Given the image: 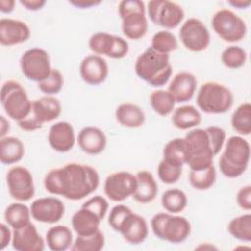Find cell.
<instances>
[{
  "label": "cell",
  "instance_id": "36",
  "mask_svg": "<svg viewBox=\"0 0 251 251\" xmlns=\"http://www.w3.org/2000/svg\"><path fill=\"white\" fill-rule=\"evenodd\" d=\"M227 231L242 242L251 241V215L249 213L233 218L227 225Z\"/></svg>",
  "mask_w": 251,
  "mask_h": 251
},
{
  "label": "cell",
  "instance_id": "45",
  "mask_svg": "<svg viewBox=\"0 0 251 251\" xmlns=\"http://www.w3.org/2000/svg\"><path fill=\"white\" fill-rule=\"evenodd\" d=\"M236 203L242 210H251V185H245L237 191Z\"/></svg>",
  "mask_w": 251,
  "mask_h": 251
},
{
  "label": "cell",
  "instance_id": "46",
  "mask_svg": "<svg viewBox=\"0 0 251 251\" xmlns=\"http://www.w3.org/2000/svg\"><path fill=\"white\" fill-rule=\"evenodd\" d=\"M12 236H13V231L9 228V226L1 223L0 224V244H1V249L4 250L11 242H12Z\"/></svg>",
  "mask_w": 251,
  "mask_h": 251
},
{
  "label": "cell",
  "instance_id": "48",
  "mask_svg": "<svg viewBox=\"0 0 251 251\" xmlns=\"http://www.w3.org/2000/svg\"><path fill=\"white\" fill-rule=\"evenodd\" d=\"M69 3L77 9H88L102 3L100 0H71Z\"/></svg>",
  "mask_w": 251,
  "mask_h": 251
},
{
  "label": "cell",
  "instance_id": "33",
  "mask_svg": "<svg viewBox=\"0 0 251 251\" xmlns=\"http://www.w3.org/2000/svg\"><path fill=\"white\" fill-rule=\"evenodd\" d=\"M231 126L240 136L251 133V105L248 102L240 104L231 115Z\"/></svg>",
  "mask_w": 251,
  "mask_h": 251
},
{
  "label": "cell",
  "instance_id": "38",
  "mask_svg": "<svg viewBox=\"0 0 251 251\" xmlns=\"http://www.w3.org/2000/svg\"><path fill=\"white\" fill-rule=\"evenodd\" d=\"M105 245L104 233L99 229L89 236L77 235L71 249L73 251H100Z\"/></svg>",
  "mask_w": 251,
  "mask_h": 251
},
{
  "label": "cell",
  "instance_id": "14",
  "mask_svg": "<svg viewBox=\"0 0 251 251\" xmlns=\"http://www.w3.org/2000/svg\"><path fill=\"white\" fill-rule=\"evenodd\" d=\"M88 46L95 55H105L111 59H123L129 51L128 42L125 38L104 31L93 33Z\"/></svg>",
  "mask_w": 251,
  "mask_h": 251
},
{
  "label": "cell",
  "instance_id": "29",
  "mask_svg": "<svg viewBox=\"0 0 251 251\" xmlns=\"http://www.w3.org/2000/svg\"><path fill=\"white\" fill-rule=\"evenodd\" d=\"M45 242L52 251H65L73 245V232L67 226H54L47 230Z\"/></svg>",
  "mask_w": 251,
  "mask_h": 251
},
{
  "label": "cell",
  "instance_id": "51",
  "mask_svg": "<svg viewBox=\"0 0 251 251\" xmlns=\"http://www.w3.org/2000/svg\"><path fill=\"white\" fill-rule=\"evenodd\" d=\"M227 3L236 9H247L251 5V1L249 0H230L227 1Z\"/></svg>",
  "mask_w": 251,
  "mask_h": 251
},
{
  "label": "cell",
  "instance_id": "16",
  "mask_svg": "<svg viewBox=\"0 0 251 251\" xmlns=\"http://www.w3.org/2000/svg\"><path fill=\"white\" fill-rule=\"evenodd\" d=\"M137 185L135 175L121 171L109 175L104 182L105 195L114 202H123L132 196Z\"/></svg>",
  "mask_w": 251,
  "mask_h": 251
},
{
  "label": "cell",
  "instance_id": "43",
  "mask_svg": "<svg viewBox=\"0 0 251 251\" xmlns=\"http://www.w3.org/2000/svg\"><path fill=\"white\" fill-rule=\"evenodd\" d=\"M131 213H132L131 209L126 205L119 204V205L114 206L111 209L109 217H108L109 226L112 227V229L119 232L124 222Z\"/></svg>",
  "mask_w": 251,
  "mask_h": 251
},
{
  "label": "cell",
  "instance_id": "10",
  "mask_svg": "<svg viewBox=\"0 0 251 251\" xmlns=\"http://www.w3.org/2000/svg\"><path fill=\"white\" fill-rule=\"evenodd\" d=\"M211 23L215 33L226 42H238L245 37L247 32V26L243 19L229 9L217 11Z\"/></svg>",
  "mask_w": 251,
  "mask_h": 251
},
{
  "label": "cell",
  "instance_id": "44",
  "mask_svg": "<svg viewBox=\"0 0 251 251\" xmlns=\"http://www.w3.org/2000/svg\"><path fill=\"white\" fill-rule=\"evenodd\" d=\"M83 207L93 211L101 220H103L108 212L109 204L105 197L101 195H95L86 200L83 204Z\"/></svg>",
  "mask_w": 251,
  "mask_h": 251
},
{
  "label": "cell",
  "instance_id": "4",
  "mask_svg": "<svg viewBox=\"0 0 251 251\" xmlns=\"http://www.w3.org/2000/svg\"><path fill=\"white\" fill-rule=\"evenodd\" d=\"M233 101L234 96L231 90L216 81L203 83L196 96L198 108L206 114H224L230 110Z\"/></svg>",
  "mask_w": 251,
  "mask_h": 251
},
{
  "label": "cell",
  "instance_id": "5",
  "mask_svg": "<svg viewBox=\"0 0 251 251\" xmlns=\"http://www.w3.org/2000/svg\"><path fill=\"white\" fill-rule=\"evenodd\" d=\"M150 225L156 237L173 244L183 242L191 232V225L185 217L168 212L155 214Z\"/></svg>",
  "mask_w": 251,
  "mask_h": 251
},
{
  "label": "cell",
  "instance_id": "3",
  "mask_svg": "<svg viewBox=\"0 0 251 251\" xmlns=\"http://www.w3.org/2000/svg\"><path fill=\"white\" fill-rule=\"evenodd\" d=\"M249 160V142L240 135L230 136L226 141L224 152L219 160L220 171L228 178L238 177L245 173Z\"/></svg>",
  "mask_w": 251,
  "mask_h": 251
},
{
  "label": "cell",
  "instance_id": "6",
  "mask_svg": "<svg viewBox=\"0 0 251 251\" xmlns=\"http://www.w3.org/2000/svg\"><path fill=\"white\" fill-rule=\"evenodd\" d=\"M188 150L186 165L190 170H203L213 165L217 155L207 129L193 128L184 136Z\"/></svg>",
  "mask_w": 251,
  "mask_h": 251
},
{
  "label": "cell",
  "instance_id": "2",
  "mask_svg": "<svg viewBox=\"0 0 251 251\" xmlns=\"http://www.w3.org/2000/svg\"><path fill=\"white\" fill-rule=\"evenodd\" d=\"M134 71L136 75L149 85L164 86L170 80L173 73L170 55L159 53L150 46L137 57Z\"/></svg>",
  "mask_w": 251,
  "mask_h": 251
},
{
  "label": "cell",
  "instance_id": "34",
  "mask_svg": "<svg viewBox=\"0 0 251 251\" xmlns=\"http://www.w3.org/2000/svg\"><path fill=\"white\" fill-rule=\"evenodd\" d=\"M161 204L166 212L171 214H178L186 208L187 196L178 188L167 189L162 194Z\"/></svg>",
  "mask_w": 251,
  "mask_h": 251
},
{
  "label": "cell",
  "instance_id": "50",
  "mask_svg": "<svg viewBox=\"0 0 251 251\" xmlns=\"http://www.w3.org/2000/svg\"><path fill=\"white\" fill-rule=\"evenodd\" d=\"M10 130V123L9 121L4 117L1 116L0 117V137H5L6 134L9 132Z\"/></svg>",
  "mask_w": 251,
  "mask_h": 251
},
{
  "label": "cell",
  "instance_id": "15",
  "mask_svg": "<svg viewBox=\"0 0 251 251\" xmlns=\"http://www.w3.org/2000/svg\"><path fill=\"white\" fill-rule=\"evenodd\" d=\"M179 39L187 50L202 52L209 46L211 36L209 29L202 21L190 18L180 26Z\"/></svg>",
  "mask_w": 251,
  "mask_h": 251
},
{
  "label": "cell",
  "instance_id": "13",
  "mask_svg": "<svg viewBox=\"0 0 251 251\" xmlns=\"http://www.w3.org/2000/svg\"><path fill=\"white\" fill-rule=\"evenodd\" d=\"M6 183L9 194L19 202L29 201L35 193L33 176L28 169L14 166L6 174Z\"/></svg>",
  "mask_w": 251,
  "mask_h": 251
},
{
  "label": "cell",
  "instance_id": "28",
  "mask_svg": "<svg viewBox=\"0 0 251 251\" xmlns=\"http://www.w3.org/2000/svg\"><path fill=\"white\" fill-rule=\"evenodd\" d=\"M25 155L23 141L15 136H5L0 139V161L4 165L20 162Z\"/></svg>",
  "mask_w": 251,
  "mask_h": 251
},
{
  "label": "cell",
  "instance_id": "49",
  "mask_svg": "<svg viewBox=\"0 0 251 251\" xmlns=\"http://www.w3.org/2000/svg\"><path fill=\"white\" fill-rule=\"evenodd\" d=\"M16 2L14 0H1L0 1V11L4 14H10L15 9Z\"/></svg>",
  "mask_w": 251,
  "mask_h": 251
},
{
  "label": "cell",
  "instance_id": "30",
  "mask_svg": "<svg viewBox=\"0 0 251 251\" xmlns=\"http://www.w3.org/2000/svg\"><path fill=\"white\" fill-rule=\"evenodd\" d=\"M202 117L200 112L192 105H183L174 110L172 123L175 127L180 130L193 128L200 125Z\"/></svg>",
  "mask_w": 251,
  "mask_h": 251
},
{
  "label": "cell",
  "instance_id": "21",
  "mask_svg": "<svg viewBox=\"0 0 251 251\" xmlns=\"http://www.w3.org/2000/svg\"><path fill=\"white\" fill-rule=\"evenodd\" d=\"M48 142L56 152L66 153L72 150L75 143V134L72 124L66 121L53 124L48 132Z\"/></svg>",
  "mask_w": 251,
  "mask_h": 251
},
{
  "label": "cell",
  "instance_id": "17",
  "mask_svg": "<svg viewBox=\"0 0 251 251\" xmlns=\"http://www.w3.org/2000/svg\"><path fill=\"white\" fill-rule=\"evenodd\" d=\"M29 208L31 218L43 224H56L65 214L64 203L52 196L35 199Z\"/></svg>",
  "mask_w": 251,
  "mask_h": 251
},
{
  "label": "cell",
  "instance_id": "35",
  "mask_svg": "<svg viewBox=\"0 0 251 251\" xmlns=\"http://www.w3.org/2000/svg\"><path fill=\"white\" fill-rule=\"evenodd\" d=\"M150 105L155 113L159 116L166 117L170 115L176 105V101L168 90L157 89L151 92L149 97Z\"/></svg>",
  "mask_w": 251,
  "mask_h": 251
},
{
  "label": "cell",
  "instance_id": "25",
  "mask_svg": "<svg viewBox=\"0 0 251 251\" xmlns=\"http://www.w3.org/2000/svg\"><path fill=\"white\" fill-rule=\"evenodd\" d=\"M102 220L91 210L81 206L72 217V227L79 236H89L99 230Z\"/></svg>",
  "mask_w": 251,
  "mask_h": 251
},
{
  "label": "cell",
  "instance_id": "31",
  "mask_svg": "<svg viewBox=\"0 0 251 251\" xmlns=\"http://www.w3.org/2000/svg\"><path fill=\"white\" fill-rule=\"evenodd\" d=\"M30 208L23 202L10 204L4 212L5 222L13 229L20 228L30 223Z\"/></svg>",
  "mask_w": 251,
  "mask_h": 251
},
{
  "label": "cell",
  "instance_id": "23",
  "mask_svg": "<svg viewBox=\"0 0 251 251\" xmlns=\"http://www.w3.org/2000/svg\"><path fill=\"white\" fill-rule=\"evenodd\" d=\"M76 140L81 151L88 155L102 153L107 145V137L104 131L96 126L83 127L78 132Z\"/></svg>",
  "mask_w": 251,
  "mask_h": 251
},
{
  "label": "cell",
  "instance_id": "41",
  "mask_svg": "<svg viewBox=\"0 0 251 251\" xmlns=\"http://www.w3.org/2000/svg\"><path fill=\"white\" fill-rule=\"evenodd\" d=\"M159 179L166 184L176 183L181 176L182 166L163 159L157 168Z\"/></svg>",
  "mask_w": 251,
  "mask_h": 251
},
{
  "label": "cell",
  "instance_id": "22",
  "mask_svg": "<svg viewBox=\"0 0 251 251\" xmlns=\"http://www.w3.org/2000/svg\"><path fill=\"white\" fill-rule=\"evenodd\" d=\"M197 87L195 75L189 72H179L171 80L168 91L174 97L176 103H185L191 100Z\"/></svg>",
  "mask_w": 251,
  "mask_h": 251
},
{
  "label": "cell",
  "instance_id": "26",
  "mask_svg": "<svg viewBox=\"0 0 251 251\" xmlns=\"http://www.w3.org/2000/svg\"><path fill=\"white\" fill-rule=\"evenodd\" d=\"M137 185L132 195L133 199L140 204L151 203L158 194V184L153 175L146 170L139 171L136 175Z\"/></svg>",
  "mask_w": 251,
  "mask_h": 251
},
{
  "label": "cell",
  "instance_id": "39",
  "mask_svg": "<svg viewBox=\"0 0 251 251\" xmlns=\"http://www.w3.org/2000/svg\"><path fill=\"white\" fill-rule=\"evenodd\" d=\"M151 47L162 54H168L174 52L178 47L176 37L171 31L165 29L157 31L151 40Z\"/></svg>",
  "mask_w": 251,
  "mask_h": 251
},
{
  "label": "cell",
  "instance_id": "18",
  "mask_svg": "<svg viewBox=\"0 0 251 251\" xmlns=\"http://www.w3.org/2000/svg\"><path fill=\"white\" fill-rule=\"evenodd\" d=\"M45 243L31 222L20 228L13 229L11 244L17 251H42L45 248Z\"/></svg>",
  "mask_w": 251,
  "mask_h": 251
},
{
  "label": "cell",
  "instance_id": "19",
  "mask_svg": "<svg viewBox=\"0 0 251 251\" xmlns=\"http://www.w3.org/2000/svg\"><path fill=\"white\" fill-rule=\"evenodd\" d=\"M109 74V67L104 58L98 55H88L79 65V75L89 85L103 83Z\"/></svg>",
  "mask_w": 251,
  "mask_h": 251
},
{
  "label": "cell",
  "instance_id": "20",
  "mask_svg": "<svg viewBox=\"0 0 251 251\" xmlns=\"http://www.w3.org/2000/svg\"><path fill=\"white\" fill-rule=\"evenodd\" d=\"M30 37V28L23 21L2 18L0 20V43L14 46L25 42Z\"/></svg>",
  "mask_w": 251,
  "mask_h": 251
},
{
  "label": "cell",
  "instance_id": "47",
  "mask_svg": "<svg viewBox=\"0 0 251 251\" xmlns=\"http://www.w3.org/2000/svg\"><path fill=\"white\" fill-rule=\"evenodd\" d=\"M20 4L28 11H38L41 10L45 4V0H20Z\"/></svg>",
  "mask_w": 251,
  "mask_h": 251
},
{
  "label": "cell",
  "instance_id": "27",
  "mask_svg": "<svg viewBox=\"0 0 251 251\" xmlns=\"http://www.w3.org/2000/svg\"><path fill=\"white\" fill-rule=\"evenodd\" d=\"M115 117L120 125L127 128L140 127L145 122L143 110L132 103L120 104L116 109Z\"/></svg>",
  "mask_w": 251,
  "mask_h": 251
},
{
  "label": "cell",
  "instance_id": "1",
  "mask_svg": "<svg viewBox=\"0 0 251 251\" xmlns=\"http://www.w3.org/2000/svg\"><path fill=\"white\" fill-rule=\"evenodd\" d=\"M99 174L93 167L79 163H69L50 170L44 176L47 192L77 201L93 193L99 186Z\"/></svg>",
  "mask_w": 251,
  "mask_h": 251
},
{
  "label": "cell",
  "instance_id": "9",
  "mask_svg": "<svg viewBox=\"0 0 251 251\" xmlns=\"http://www.w3.org/2000/svg\"><path fill=\"white\" fill-rule=\"evenodd\" d=\"M61 113L62 105L59 99L52 95H45L32 101L30 113L18 122V125L25 131H35L40 129L45 123L59 118Z\"/></svg>",
  "mask_w": 251,
  "mask_h": 251
},
{
  "label": "cell",
  "instance_id": "11",
  "mask_svg": "<svg viewBox=\"0 0 251 251\" xmlns=\"http://www.w3.org/2000/svg\"><path fill=\"white\" fill-rule=\"evenodd\" d=\"M150 21L164 28L173 29L184 19V11L180 5L169 0H152L147 4Z\"/></svg>",
  "mask_w": 251,
  "mask_h": 251
},
{
  "label": "cell",
  "instance_id": "37",
  "mask_svg": "<svg viewBox=\"0 0 251 251\" xmlns=\"http://www.w3.org/2000/svg\"><path fill=\"white\" fill-rule=\"evenodd\" d=\"M217 174L214 165L203 170H190L188 180L191 186L197 190H207L216 181Z\"/></svg>",
  "mask_w": 251,
  "mask_h": 251
},
{
  "label": "cell",
  "instance_id": "32",
  "mask_svg": "<svg viewBox=\"0 0 251 251\" xmlns=\"http://www.w3.org/2000/svg\"><path fill=\"white\" fill-rule=\"evenodd\" d=\"M163 159L180 166L185 165L188 160V150L184 137L168 141L163 149Z\"/></svg>",
  "mask_w": 251,
  "mask_h": 251
},
{
  "label": "cell",
  "instance_id": "40",
  "mask_svg": "<svg viewBox=\"0 0 251 251\" xmlns=\"http://www.w3.org/2000/svg\"><path fill=\"white\" fill-rule=\"evenodd\" d=\"M247 60L246 51L237 45H229L224 49L221 55L223 65L228 69H239L243 67Z\"/></svg>",
  "mask_w": 251,
  "mask_h": 251
},
{
  "label": "cell",
  "instance_id": "12",
  "mask_svg": "<svg viewBox=\"0 0 251 251\" xmlns=\"http://www.w3.org/2000/svg\"><path fill=\"white\" fill-rule=\"evenodd\" d=\"M23 75L29 80L40 82L51 73V62L48 53L40 48L33 47L26 50L20 59Z\"/></svg>",
  "mask_w": 251,
  "mask_h": 251
},
{
  "label": "cell",
  "instance_id": "24",
  "mask_svg": "<svg viewBox=\"0 0 251 251\" xmlns=\"http://www.w3.org/2000/svg\"><path fill=\"white\" fill-rule=\"evenodd\" d=\"M119 232L129 244L138 245L148 236V225L143 217L132 212L126 219Z\"/></svg>",
  "mask_w": 251,
  "mask_h": 251
},
{
  "label": "cell",
  "instance_id": "8",
  "mask_svg": "<svg viewBox=\"0 0 251 251\" xmlns=\"http://www.w3.org/2000/svg\"><path fill=\"white\" fill-rule=\"evenodd\" d=\"M1 105L8 118L17 123L28 116L31 110L32 101L24 86L16 80H7L1 86Z\"/></svg>",
  "mask_w": 251,
  "mask_h": 251
},
{
  "label": "cell",
  "instance_id": "7",
  "mask_svg": "<svg viewBox=\"0 0 251 251\" xmlns=\"http://www.w3.org/2000/svg\"><path fill=\"white\" fill-rule=\"evenodd\" d=\"M145 5L140 0H123L118 7L124 35L132 40L142 38L148 29Z\"/></svg>",
  "mask_w": 251,
  "mask_h": 251
},
{
  "label": "cell",
  "instance_id": "42",
  "mask_svg": "<svg viewBox=\"0 0 251 251\" xmlns=\"http://www.w3.org/2000/svg\"><path fill=\"white\" fill-rule=\"evenodd\" d=\"M64 85V77L61 72L57 69H52L50 75L37 83L38 89L46 95H55L59 93Z\"/></svg>",
  "mask_w": 251,
  "mask_h": 251
}]
</instances>
